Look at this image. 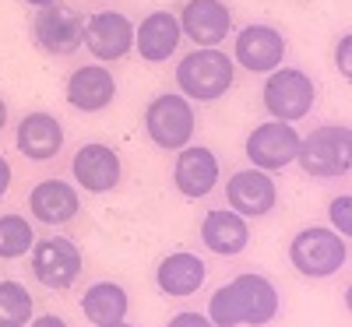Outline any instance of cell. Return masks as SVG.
<instances>
[{
  "instance_id": "cell-1",
  "label": "cell",
  "mask_w": 352,
  "mask_h": 327,
  "mask_svg": "<svg viewBox=\"0 0 352 327\" xmlns=\"http://www.w3.org/2000/svg\"><path fill=\"white\" fill-rule=\"evenodd\" d=\"M275 313H278V292L261 275H236L208 300V320L215 327H240V324L261 327L275 320Z\"/></svg>"
},
{
  "instance_id": "cell-2",
  "label": "cell",
  "mask_w": 352,
  "mask_h": 327,
  "mask_svg": "<svg viewBox=\"0 0 352 327\" xmlns=\"http://www.w3.org/2000/svg\"><path fill=\"white\" fill-rule=\"evenodd\" d=\"M232 78H236V67L232 60L219 49V46H197L194 53H187L180 64H176V84H180V95L194 99V102H215L222 99Z\"/></svg>"
},
{
  "instance_id": "cell-3",
  "label": "cell",
  "mask_w": 352,
  "mask_h": 327,
  "mask_svg": "<svg viewBox=\"0 0 352 327\" xmlns=\"http://www.w3.org/2000/svg\"><path fill=\"white\" fill-rule=\"evenodd\" d=\"M300 169L314 180H338L352 172V127L328 124L317 127L300 144Z\"/></svg>"
},
{
  "instance_id": "cell-4",
  "label": "cell",
  "mask_w": 352,
  "mask_h": 327,
  "mask_svg": "<svg viewBox=\"0 0 352 327\" xmlns=\"http://www.w3.org/2000/svg\"><path fill=\"white\" fill-rule=\"evenodd\" d=\"M345 257H349L345 240L328 225H310V229L292 236V243H289V260L303 278H331V275H338Z\"/></svg>"
},
{
  "instance_id": "cell-5",
  "label": "cell",
  "mask_w": 352,
  "mask_h": 327,
  "mask_svg": "<svg viewBox=\"0 0 352 327\" xmlns=\"http://www.w3.org/2000/svg\"><path fill=\"white\" fill-rule=\"evenodd\" d=\"M314 95H317V88L310 74L296 67H275L268 81H264V109L272 113V120H285V124L303 120L314 109Z\"/></svg>"
},
{
  "instance_id": "cell-6",
  "label": "cell",
  "mask_w": 352,
  "mask_h": 327,
  "mask_svg": "<svg viewBox=\"0 0 352 327\" xmlns=\"http://www.w3.org/2000/svg\"><path fill=\"white\" fill-rule=\"evenodd\" d=\"M144 131L162 152H180L194 137V109L187 95H159L144 109Z\"/></svg>"
},
{
  "instance_id": "cell-7",
  "label": "cell",
  "mask_w": 352,
  "mask_h": 327,
  "mask_svg": "<svg viewBox=\"0 0 352 327\" xmlns=\"http://www.w3.org/2000/svg\"><path fill=\"white\" fill-rule=\"evenodd\" d=\"M300 144L303 137L296 134V127L285 124V120H268L250 131L247 137V159L254 162V169H264V172H278L285 166H292L300 159Z\"/></svg>"
},
{
  "instance_id": "cell-8",
  "label": "cell",
  "mask_w": 352,
  "mask_h": 327,
  "mask_svg": "<svg viewBox=\"0 0 352 327\" xmlns=\"http://www.w3.org/2000/svg\"><path fill=\"white\" fill-rule=\"evenodd\" d=\"M32 36H36V46L50 56H71L85 46V18L67 8V4H50V8H39L36 21H32Z\"/></svg>"
},
{
  "instance_id": "cell-9",
  "label": "cell",
  "mask_w": 352,
  "mask_h": 327,
  "mask_svg": "<svg viewBox=\"0 0 352 327\" xmlns=\"http://www.w3.org/2000/svg\"><path fill=\"white\" fill-rule=\"evenodd\" d=\"M32 275L53 292L71 289L81 275V250L67 240V236L39 240L32 247Z\"/></svg>"
},
{
  "instance_id": "cell-10",
  "label": "cell",
  "mask_w": 352,
  "mask_h": 327,
  "mask_svg": "<svg viewBox=\"0 0 352 327\" xmlns=\"http://www.w3.org/2000/svg\"><path fill=\"white\" fill-rule=\"evenodd\" d=\"M226 201H229V207L236 215L261 218V215H268L272 207L278 204V190H275V180L264 169H240V172L229 176Z\"/></svg>"
},
{
  "instance_id": "cell-11",
  "label": "cell",
  "mask_w": 352,
  "mask_h": 327,
  "mask_svg": "<svg viewBox=\"0 0 352 327\" xmlns=\"http://www.w3.org/2000/svg\"><path fill=\"white\" fill-rule=\"evenodd\" d=\"M85 46L102 64L124 60L134 46V25L120 11H99L92 18H85Z\"/></svg>"
},
{
  "instance_id": "cell-12",
  "label": "cell",
  "mask_w": 352,
  "mask_h": 327,
  "mask_svg": "<svg viewBox=\"0 0 352 327\" xmlns=\"http://www.w3.org/2000/svg\"><path fill=\"white\" fill-rule=\"evenodd\" d=\"M71 172H74V180H78L81 190H88V194H106V190H113L116 183H120L124 166H120V155H116L109 144L88 141V144L78 148V155H74V162H71Z\"/></svg>"
},
{
  "instance_id": "cell-13",
  "label": "cell",
  "mask_w": 352,
  "mask_h": 327,
  "mask_svg": "<svg viewBox=\"0 0 352 327\" xmlns=\"http://www.w3.org/2000/svg\"><path fill=\"white\" fill-rule=\"evenodd\" d=\"M236 64L247 67L250 74H272L275 67H282L285 56V39L278 28L272 25H247L236 36Z\"/></svg>"
},
{
  "instance_id": "cell-14",
  "label": "cell",
  "mask_w": 352,
  "mask_h": 327,
  "mask_svg": "<svg viewBox=\"0 0 352 327\" xmlns=\"http://www.w3.org/2000/svg\"><path fill=\"white\" fill-rule=\"evenodd\" d=\"M180 28L194 46H219L232 32V11L226 0H187Z\"/></svg>"
},
{
  "instance_id": "cell-15",
  "label": "cell",
  "mask_w": 352,
  "mask_h": 327,
  "mask_svg": "<svg viewBox=\"0 0 352 327\" xmlns=\"http://www.w3.org/2000/svg\"><path fill=\"white\" fill-rule=\"evenodd\" d=\"M219 180V159L212 148L204 144H187L180 148V155H176V166H173V183L184 197L197 201L204 194H212Z\"/></svg>"
},
{
  "instance_id": "cell-16",
  "label": "cell",
  "mask_w": 352,
  "mask_h": 327,
  "mask_svg": "<svg viewBox=\"0 0 352 327\" xmlns=\"http://www.w3.org/2000/svg\"><path fill=\"white\" fill-rule=\"evenodd\" d=\"M14 144L25 159L32 162H46V159H56L64 148V127L53 113H28L21 116L18 124V134H14Z\"/></svg>"
},
{
  "instance_id": "cell-17",
  "label": "cell",
  "mask_w": 352,
  "mask_h": 327,
  "mask_svg": "<svg viewBox=\"0 0 352 327\" xmlns=\"http://www.w3.org/2000/svg\"><path fill=\"white\" fill-rule=\"evenodd\" d=\"M180 36H184L180 18L169 14V11H152L148 18L138 25V32H134L138 56H141V60H148V64H162V60H169V56L176 53Z\"/></svg>"
},
{
  "instance_id": "cell-18",
  "label": "cell",
  "mask_w": 352,
  "mask_h": 327,
  "mask_svg": "<svg viewBox=\"0 0 352 327\" xmlns=\"http://www.w3.org/2000/svg\"><path fill=\"white\" fill-rule=\"evenodd\" d=\"M116 95V78L102 64H85L67 78V102L78 113H102Z\"/></svg>"
},
{
  "instance_id": "cell-19",
  "label": "cell",
  "mask_w": 352,
  "mask_h": 327,
  "mask_svg": "<svg viewBox=\"0 0 352 327\" xmlns=\"http://www.w3.org/2000/svg\"><path fill=\"white\" fill-rule=\"evenodd\" d=\"M28 212L46 225H64L81 212V197L67 180H43L28 194Z\"/></svg>"
},
{
  "instance_id": "cell-20",
  "label": "cell",
  "mask_w": 352,
  "mask_h": 327,
  "mask_svg": "<svg viewBox=\"0 0 352 327\" xmlns=\"http://www.w3.org/2000/svg\"><path fill=\"white\" fill-rule=\"evenodd\" d=\"M201 240L212 253H222V257H236L247 250L250 243V225L243 215L229 212H208L204 215V225H201Z\"/></svg>"
},
{
  "instance_id": "cell-21",
  "label": "cell",
  "mask_w": 352,
  "mask_h": 327,
  "mask_svg": "<svg viewBox=\"0 0 352 327\" xmlns=\"http://www.w3.org/2000/svg\"><path fill=\"white\" fill-rule=\"evenodd\" d=\"M155 282L166 295L173 300H184V295H194L201 285H204V260L197 253H169L162 257L159 271H155Z\"/></svg>"
},
{
  "instance_id": "cell-22",
  "label": "cell",
  "mask_w": 352,
  "mask_h": 327,
  "mask_svg": "<svg viewBox=\"0 0 352 327\" xmlns=\"http://www.w3.org/2000/svg\"><path fill=\"white\" fill-rule=\"evenodd\" d=\"M131 310V300H127V289L116 285V282H96L81 295V313L92 320L96 327H106V324H120Z\"/></svg>"
},
{
  "instance_id": "cell-23",
  "label": "cell",
  "mask_w": 352,
  "mask_h": 327,
  "mask_svg": "<svg viewBox=\"0 0 352 327\" xmlns=\"http://www.w3.org/2000/svg\"><path fill=\"white\" fill-rule=\"evenodd\" d=\"M32 295L21 282H0V327L32 324Z\"/></svg>"
},
{
  "instance_id": "cell-24",
  "label": "cell",
  "mask_w": 352,
  "mask_h": 327,
  "mask_svg": "<svg viewBox=\"0 0 352 327\" xmlns=\"http://www.w3.org/2000/svg\"><path fill=\"white\" fill-rule=\"evenodd\" d=\"M36 247V232L21 215H0V257L14 260Z\"/></svg>"
},
{
  "instance_id": "cell-25",
  "label": "cell",
  "mask_w": 352,
  "mask_h": 327,
  "mask_svg": "<svg viewBox=\"0 0 352 327\" xmlns=\"http://www.w3.org/2000/svg\"><path fill=\"white\" fill-rule=\"evenodd\" d=\"M328 222H331V229L342 236V240H352V194L331 197V204H328Z\"/></svg>"
},
{
  "instance_id": "cell-26",
  "label": "cell",
  "mask_w": 352,
  "mask_h": 327,
  "mask_svg": "<svg viewBox=\"0 0 352 327\" xmlns=\"http://www.w3.org/2000/svg\"><path fill=\"white\" fill-rule=\"evenodd\" d=\"M335 67L345 81H352V32H345L335 46Z\"/></svg>"
},
{
  "instance_id": "cell-27",
  "label": "cell",
  "mask_w": 352,
  "mask_h": 327,
  "mask_svg": "<svg viewBox=\"0 0 352 327\" xmlns=\"http://www.w3.org/2000/svg\"><path fill=\"white\" fill-rule=\"evenodd\" d=\"M166 327H215V324L204 317V313H176Z\"/></svg>"
},
{
  "instance_id": "cell-28",
  "label": "cell",
  "mask_w": 352,
  "mask_h": 327,
  "mask_svg": "<svg viewBox=\"0 0 352 327\" xmlns=\"http://www.w3.org/2000/svg\"><path fill=\"white\" fill-rule=\"evenodd\" d=\"M28 327H67V320H64V317H56V313H43V317H36Z\"/></svg>"
},
{
  "instance_id": "cell-29",
  "label": "cell",
  "mask_w": 352,
  "mask_h": 327,
  "mask_svg": "<svg viewBox=\"0 0 352 327\" xmlns=\"http://www.w3.org/2000/svg\"><path fill=\"white\" fill-rule=\"evenodd\" d=\"M8 187H11V166H8V159H0V197L8 194Z\"/></svg>"
},
{
  "instance_id": "cell-30",
  "label": "cell",
  "mask_w": 352,
  "mask_h": 327,
  "mask_svg": "<svg viewBox=\"0 0 352 327\" xmlns=\"http://www.w3.org/2000/svg\"><path fill=\"white\" fill-rule=\"evenodd\" d=\"M4 127H8V102L0 99V131H4Z\"/></svg>"
},
{
  "instance_id": "cell-31",
  "label": "cell",
  "mask_w": 352,
  "mask_h": 327,
  "mask_svg": "<svg viewBox=\"0 0 352 327\" xmlns=\"http://www.w3.org/2000/svg\"><path fill=\"white\" fill-rule=\"evenodd\" d=\"M25 4H32V8H50V4H56V0H25Z\"/></svg>"
},
{
  "instance_id": "cell-32",
  "label": "cell",
  "mask_w": 352,
  "mask_h": 327,
  "mask_svg": "<svg viewBox=\"0 0 352 327\" xmlns=\"http://www.w3.org/2000/svg\"><path fill=\"white\" fill-rule=\"evenodd\" d=\"M345 306H349V313H352V285L345 289Z\"/></svg>"
},
{
  "instance_id": "cell-33",
  "label": "cell",
  "mask_w": 352,
  "mask_h": 327,
  "mask_svg": "<svg viewBox=\"0 0 352 327\" xmlns=\"http://www.w3.org/2000/svg\"><path fill=\"white\" fill-rule=\"evenodd\" d=\"M106 327H131V324H124V320H120V324H106Z\"/></svg>"
}]
</instances>
